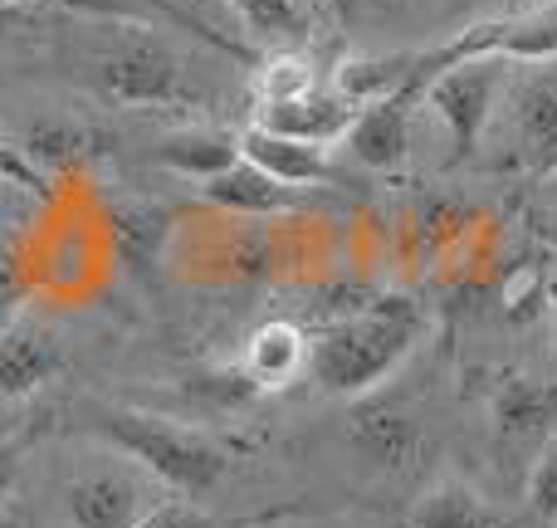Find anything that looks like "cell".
I'll use <instances>...</instances> for the list:
<instances>
[{"label":"cell","mask_w":557,"mask_h":528,"mask_svg":"<svg viewBox=\"0 0 557 528\" xmlns=\"http://www.w3.org/2000/svg\"><path fill=\"white\" fill-rule=\"evenodd\" d=\"M69 367V353L45 323H25L10 318L0 323V396L5 402H25L39 386H49Z\"/></svg>","instance_id":"cell-11"},{"label":"cell","mask_w":557,"mask_h":528,"mask_svg":"<svg viewBox=\"0 0 557 528\" xmlns=\"http://www.w3.org/2000/svg\"><path fill=\"white\" fill-rule=\"evenodd\" d=\"M240 367H245V382L250 386H264V392L288 386L308 367V333L298 323L274 318V323L255 328V337L245 343V363Z\"/></svg>","instance_id":"cell-16"},{"label":"cell","mask_w":557,"mask_h":528,"mask_svg":"<svg viewBox=\"0 0 557 528\" xmlns=\"http://www.w3.org/2000/svg\"><path fill=\"white\" fill-rule=\"evenodd\" d=\"M529 5H548V0H513V10H529Z\"/></svg>","instance_id":"cell-26"},{"label":"cell","mask_w":557,"mask_h":528,"mask_svg":"<svg viewBox=\"0 0 557 528\" xmlns=\"http://www.w3.org/2000/svg\"><path fill=\"white\" fill-rule=\"evenodd\" d=\"M357 118V103L323 78V69L304 54H278L260 69L255 84V127L298 143H343L347 123Z\"/></svg>","instance_id":"cell-3"},{"label":"cell","mask_w":557,"mask_h":528,"mask_svg":"<svg viewBox=\"0 0 557 528\" xmlns=\"http://www.w3.org/2000/svg\"><path fill=\"white\" fill-rule=\"evenodd\" d=\"M509 152L533 182L557 172V74L539 69L509 94Z\"/></svg>","instance_id":"cell-8"},{"label":"cell","mask_w":557,"mask_h":528,"mask_svg":"<svg viewBox=\"0 0 557 528\" xmlns=\"http://www.w3.org/2000/svg\"><path fill=\"white\" fill-rule=\"evenodd\" d=\"M94 426L127 455L137 461L152 480H162L172 494H196L215 490L231 470V445L215 441L201 426L172 421V416H152V412H133V406H103L94 416Z\"/></svg>","instance_id":"cell-2"},{"label":"cell","mask_w":557,"mask_h":528,"mask_svg":"<svg viewBox=\"0 0 557 528\" xmlns=\"http://www.w3.org/2000/svg\"><path fill=\"white\" fill-rule=\"evenodd\" d=\"M29 298V284H25V265H20V250L0 235V323H10V318L25 308Z\"/></svg>","instance_id":"cell-20"},{"label":"cell","mask_w":557,"mask_h":528,"mask_svg":"<svg viewBox=\"0 0 557 528\" xmlns=\"http://www.w3.org/2000/svg\"><path fill=\"white\" fill-rule=\"evenodd\" d=\"M5 5H15V0H0V10H5Z\"/></svg>","instance_id":"cell-27"},{"label":"cell","mask_w":557,"mask_h":528,"mask_svg":"<svg viewBox=\"0 0 557 528\" xmlns=\"http://www.w3.org/2000/svg\"><path fill=\"white\" fill-rule=\"evenodd\" d=\"M137 528H215V519L196 509L191 500H166L162 509H152Z\"/></svg>","instance_id":"cell-21"},{"label":"cell","mask_w":557,"mask_h":528,"mask_svg":"<svg viewBox=\"0 0 557 528\" xmlns=\"http://www.w3.org/2000/svg\"><path fill=\"white\" fill-rule=\"evenodd\" d=\"M20 455H25V441H20V435L0 441V504H5V494L15 490V480H20Z\"/></svg>","instance_id":"cell-23"},{"label":"cell","mask_w":557,"mask_h":528,"mask_svg":"<svg viewBox=\"0 0 557 528\" xmlns=\"http://www.w3.org/2000/svg\"><path fill=\"white\" fill-rule=\"evenodd\" d=\"M240 157L255 162L264 176H274L278 186H318L333 176V157L323 152L318 143H298V137H278V133H264V127H245L240 133Z\"/></svg>","instance_id":"cell-12"},{"label":"cell","mask_w":557,"mask_h":528,"mask_svg":"<svg viewBox=\"0 0 557 528\" xmlns=\"http://www.w3.org/2000/svg\"><path fill=\"white\" fill-rule=\"evenodd\" d=\"M240 25L260 39H298L304 35V5L298 0H231Z\"/></svg>","instance_id":"cell-18"},{"label":"cell","mask_w":557,"mask_h":528,"mask_svg":"<svg viewBox=\"0 0 557 528\" xmlns=\"http://www.w3.org/2000/svg\"><path fill=\"white\" fill-rule=\"evenodd\" d=\"M196 192H201V201L221 206V211H235V216H274L284 211V206L298 201L294 186H278L274 176H264L255 162H231L225 172L206 176V182H196Z\"/></svg>","instance_id":"cell-15"},{"label":"cell","mask_w":557,"mask_h":528,"mask_svg":"<svg viewBox=\"0 0 557 528\" xmlns=\"http://www.w3.org/2000/svg\"><path fill=\"white\" fill-rule=\"evenodd\" d=\"M421 323L425 318L416 298H372L308 337V372L333 396H367L401 367V357L421 337Z\"/></svg>","instance_id":"cell-1"},{"label":"cell","mask_w":557,"mask_h":528,"mask_svg":"<svg viewBox=\"0 0 557 528\" xmlns=\"http://www.w3.org/2000/svg\"><path fill=\"white\" fill-rule=\"evenodd\" d=\"M372 5H376V0H327V10H333L343 25H357V20H362Z\"/></svg>","instance_id":"cell-24"},{"label":"cell","mask_w":557,"mask_h":528,"mask_svg":"<svg viewBox=\"0 0 557 528\" xmlns=\"http://www.w3.org/2000/svg\"><path fill=\"white\" fill-rule=\"evenodd\" d=\"M490 426L499 451L539 455L543 441L557 431V377H499L490 396Z\"/></svg>","instance_id":"cell-7"},{"label":"cell","mask_w":557,"mask_h":528,"mask_svg":"<svg viewBox=\"0 0 557 528\" xmlns=\"http://www.w3.org/2000/svg\"><path fill=\"white\" fill-rule=\"evenodd\" d=\"M94 152H98V133L84 118H69V113L35 118V123H25V137H20V157L35 172H74Z\"/></svg>","instance_id":"cell-13"},{"label":"cell","mask_w":557,"mask_h":528,"mask_svg":"<svg viewBox=\"0 0 557 528\" xmlns=\"http://www.w3.org/2000/svg\"><path fill=\"white\" fill-rule=\"evenodd\" d=\"M548 182H553V192H548V201H543V235L557 245V172L548 176Z\"/></svg>","instance_id":"cell-25"},{"label":"cell","mask_w":557,"mask_h":528,"mask_svg":"<svg viewBox=\"0 0 557 528\" xmlns=\"http://www.w3.org/2000/svg\"><path fill=\"white\" fill-rule=\"evenodd\" d=\"M0 176H10L15 186H25L29 196H49V182H45V172H35V167L20 157V147H10L5 137H0Z\"/></svg>","instance_id":"cell-22"},{"label":"cell","mask_w":557,"mask_h":528,"mask_svg":"<svg viewBox=\"0 0 557 528\" xmlns=\"http://www.w3.org/2000/svg\"><path fill=\"white\" fill-rule=\"evenodd\" d=\"M166 504V484L152 480L137 461H108L74 475L64 484L69 528H137L152 509Z\"/></svg>","instance_id":"cell-6"},{"label":"cell","mask_w":557,"mask_h":528,"mask_svg":"<svg viewBox=\"0 0 557 528\" xmlns=\"http://www.w3.org/2000/svg\"><path fill=\"white\" fill-rule=\"evenodd\" d=\"M147 157L157 167H166V172L206 182V176L225 172L231 162H240V133H225V127H176L162 143H152Z\"/></svg>","instance_id":"cell-14"},{"label":"cell","mask_w":557,"mask_h":528,"mask_svg":"<svg viewBox=\"0 0 557 528\" xmlns=\"http://www.w3.org/2000/svg\"><path fill=\"white\" fill-rule=\"evenodd\" d=\"M182 54L147 25H117L88 59V84L113 108H166L182 98Z\"/></svg>","instance_id":"cell-4"},{"label":"cell","mask_w":557,"mask_h":528,"mask_svg":"<svg viewBox=\"0 0 557 528\" xmlns=\"http://www.w3.org/2000/svg\"><path fill=\"white\" fill-rule=\"evenodd\" d=\"M529 504L539 519L557 524V431L543 441V451L533 455V470H529Z\"/></svg>","instance_id":"cell-19"},{"label":"cell","mask_w":557,"mask_h":528,"mask_svg":"<svg viewBox=\"0 0 557 528\" xmlns=\"http://www.w3.org/2000/svg\"><path fill=\"white\" fill-rule=\"evenodd\" d=\"M421 98L411 88H392V94H376L367 103H357V118L347 123L343 147L352 162L372 167V172H392L406 162L411 152V113Z\"/></svg>","instance_id":"cell-9"},{"label":"cell","mask_w":557,"mask_h":528,"mask_svg":"<svg viewBox=\"0 0 557 528\" xmlns=\"http://www.w3.org/2000/svg\"><path fill=\"white\" fill-rule=\"evenodd\" d=\"M347 435H352V451L362 455L367 465L386 470V475L411 470V465L425 455L421 416H416L411 406H401V402H367V406H357Z\"/></svg>","instance_id":"cell-10"},{"label":"cell","mask_w":557,"mask_h":528,"mask_svg":"<svg viewBox=\"0 0 557 528\" xmlns=\"http://www.w3.org/2000/svg\"><path fill=\"white\" fill-rule=\"evenodd\" d=\"M504 88H509V64L504 59H465V64L441 69L435 78L421 84V103L441 118L445 137L455 147V162H470L480 152V137L490 127L494 108H499Z\"/></svg>","instance_id":"cell-5"},{"label":"cell","mask_w":557,"mask_h":528,"mask_svg":"<svg viewBox=\"0 0 557 528\" xmlns=\"http://www.w3.org/2000/svg\"><path fill=\"white\" fill-rule=\"evenodd\" d=\"M411 528H494V519L480 504V494L445 480V484H435L431 494H421V504H416V514H411Z\"/></svg>","instance_id":"cell-17"}]
</instances>
